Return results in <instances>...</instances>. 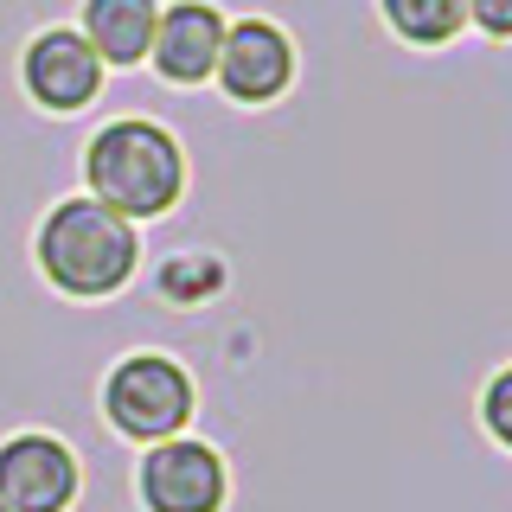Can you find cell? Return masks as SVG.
I'll use <instances>...</instances> for the list:
<instances>
[{"mask_svg":"<svg viewBox=\"0 0 512 512\" xmlns=\"http://www.w3.org/2000/svg\"><path fill=\"white\" fill-rule=\"evenodd\" d=\"M109 64L90 52V39L77 26H45L20 45V90L45 116H84L103 96Z\"/></svg>","mask_w":512,"mask_h":512,"instance_id":"8992f818","label":"cell"},{"mask_svg":"<svg viewBox=\"0 0 512 512\" xmlns=\"http://www.w3.org/2000/svg\"><path fill=\"white\" fill-rule=\"evenodd\" d=\"M154 26H160V0H84L77 7V32L90 39V52L109 71H135L154 52Z\"/></svg>","mask_w":512,"mask_h":512,"instance_id":"9c48e42d","label":"cell"},{"mask_svg":"<svg viewBox=\"0 0 512 512\" xmlns=\"http://www.w3.org/2000/svg\"><path fill=\"white\" fill-rule=\"evenodd\" d=\"M224 32H231V13L218 0H167L154 26V52L148 71L167 90H199L218 77V52H224Z\"/></svg>","mask_w":512,"mask_h":512,"instance_id":"ba28073f","label":"cell"},{"mask_svg":"<svg viewBox=\"0 0 512 512\" xmlns=\"http://www.w3.org/2000/svg\"><path fill=\"white\" fill-rule=\"evenodd\" d=\"M32 269L58 288L64 301H109L135 282L141 269V224L109 212L90 192H71L32 231Z\"/></svg>","mask_w":512,"mask_h":512,"instance_id":"6da1fadb","label":"cell"},{"mask_svg":"<svg viewBox=\"0 0 512 512\" xmlns=\"http://www.w3.org/2000/svg\"><path fill=\"white\" fill-rule=\"evenodd\" d=\"M468 32L506 45L512 39V0H468Z\"/></svg>","mask_w":512,"mask_h":512,"instance_id":"7c38bea8","label":"cell"},{"mask_svg":"<svg viewBox=\"0 0 512 512\" xmlns=\"http://www.w3.org/2000/svg\"><path fill=\"white\" fill-rule=\"evenodd\" d=\"M480 429H487L493 448L512 455V365H500V372L480 384Z\"/></svg>","mask_w":512,"mask_h":512,"instance_id":"8fae6325","label":"cell"},{"mask_svg":"<svg viewBox=\"0 0 512 512\" xmlns=\"http://www.w3.org/2000/svg\"><path fill=\"white\" fill-rule=\"evenodd\" d=\"M186 180V141L154 116H109L84 141V192L135 224L167 218L186 199Z\"/></svg>","mask_w":512,"mask_h":512,"instance_id":"7a4b0ae2","label":"cell"},{"mask_svg":"<svg viewBox=\"0 0 512 512\" xmlns=\"http://www.w3.org/2000/svg\"><path fill=\"white\" fill-rule=\"evenodd\" d=\"M135 506L141 512H224L231 506V461L205 436H167L135 461Z\"/></svg>","mask_w":512,"mask_h":512,"instance_id":"277c9868","label":"cell"},{"mask_svg":"<svg viewBox=\"0 0 512 512\" xmlns=\"http://www.w3.org/2000/svg\"><path fill=\"white\" fill-rule=\"evenodd\" d=\"M84 500V461L52 429H13L0 442V506L7 512H71Z\"/></svg>","mask_w":512,"mask_h":512,"instance_id":"5b68a950","label":"cell"},{"mask_svg":"<svg viewBox=\"0 0 512 512\" xmlns=\"http://www.w3.org/2000/svg\"><path fill=\"white\" fill-rule=\"evenodd\" d=\"M295 77H301V52H295V39H288L276 20H263V13L231 20L212 84L231 96L237 109H269V103H282V96L295 90Z\"/></svg>","mask_w":512,"mask_h":512,"instance_id":"52a82bcc","label":"cell"},{"mask_svg":"<svg viewBox=\"0 0 512 512\" xmlns=\"http://www.w3.org/2000/svg\"><path fill=\"white\" fill-rule=\"evenodd\" d=\"M378 20L410 52H442L468 32V0H378Z\"/></svg>","mask_w":512,"mask_h":512,"instance_id":"30bf717a","label":"cell"},{"mask_svg":"<svg viewBox=\"0 0 512 512\" xmlns=\"http://www.w3.org/2000/svg\"><path fill=\"white\" fill-rule=\"evenodd\" d=\"M96 410H103L109 436L154 448L167 436H186L192 416H199V384L173 352H122L103 372V391H96Z\"/></svg>","mask_w":512,"mask_h":512,"instance_id":"3957f363","label":"cell"},{"mask_svg":"<svg viewBox=\"0 0 512 512\" xmlns=\"http://www.w3.org/2000/svg\"><path fill=\"white\" fill-rule=\"evenodd\" d=\"M0 512H7V506H0Z\"/></svg>","mask_w":512,"mask_h":512,"instance_id":"4fadbf2b","label":"cell"}]
</instances>
